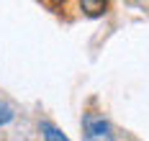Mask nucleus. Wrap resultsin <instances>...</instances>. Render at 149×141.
<instances>
[{
    "label": "nucleus",
    "mask_w": 149,
    "mask_h": 141,
    "mask_svg": "<svg viewBox=\"0 0 149 141\" xmlns=\"http://www.w3.org/2000/svg\"><path fill=\"white\" fill-rule=\"evenodd\" d=\"M80 8H85L90 16H98V13H103V10H105V3H90V0H82Z\"/></svg>",
    "instance_id": "4"
},
{
    "label": "nucleus",
    "mask_w": 149,
    "mask_h": 141,
    "mask_svg": "<svg viewBox=\"0 0 149 141\" xmlns=\"http://www.w3.org/2000/svg\"><path fill=\"white\" fill-rule=\"evenodd\" d=\"M41 133H44L46 141H70V139L59 131V128H57V126H52L49 121H44V123H41Z\"/></svg>",
    "instance_id": "2"
},
{
    "label": "nucleus",
    "mask_w": 149,
    "mask_h": 141,
    "mask_svg": "<svg viewBox=\"0 0 149 141\" xmlns=\"http://www.w3.org/2000/svg\"><path fill=\"white\" fill-rule=\"evenodd\" d=\"M13 121V108L0 97V126H5V123H10Z\"/></svg>",
    "instance_id": "3"
},
{
    "label": "nucleus",
    "mask_w": 149,
    "mask_h": 141,
    "mask_svg": "<svg viewBox=\"0 0 149 141\" xmlns=\"http://www.w3.org/2000/svg\"><path fill=\"white\" fill-rule=\"evenodd\" d=\"M82 141H116L111 123L98 113H88L82 118Z\"/></svg>",
    "instance_id": "1"
}]
</instances>
